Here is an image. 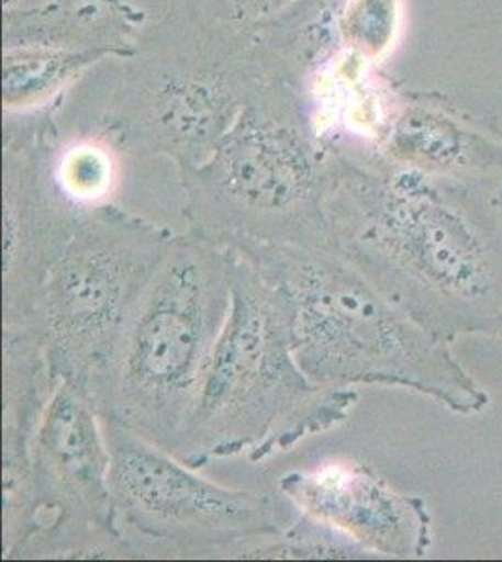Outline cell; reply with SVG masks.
<instances>
[{
    "label": "cell",
    "mask_w": 502,
    "mask_h": 562,
    "mask_svg": "<svg viewBox=\"0 0 502 562\" xmlns=\"http://www.w3.org/2000/svg\"><path fill=\"white\" fill-rule=\"evenodd\" d=\"M326 153L305 83L270 74L209 160L178 171L188 231L244 254L328 248Z\"/></svg>",
    "instance_id": "4"
},
{
    "label": "cell",
    "mask_w": 502,
    "mask_h": 562,
    "mask_svg": "<svg viewBox=\"0 0 502 562\" xmlns=\"http://www.w3.org/2000/svg\"><path fill=\"white\" fill-rule=\"evenodd\" d=\"M280 492L302 516L336 530L368 553L424 557L432 546V518L424 501L388 486L369 467L326 461L280 479Z\"/></svg>",
    "instance_id": "11"
},
{
    "label": "cell",
    "mask_w": 502,
    "mask_h": 562,
    "mask_svg": "<svg viewBox=\"0 0 502 562\" xmlns=\"http://www.w3.org/2000/svg\"><path fill=\"white\" fill-rule=\"evenodd\" d=\"M326 217L331 248L427 333L502 338V184L328 143Z\"/></svg>",
    "instance_id": "1"
},
{
    "label": "cell",
    "mask_w": 502,
    "mask_h": 562,
    "mask_svg": "<svg viewBox=\"0 0 502 562\" xmlns=\"http://www.w3.org/2000/svg\"><path fill=\"white\" fill-rule=\"evenodd\" d=\"M109 60L100 53L63 45H2L4 121H47L64 97L92 68Z\"/></svg>",
    "instance_id": "13"
},
{
    "label": "cell",
    "mask_w": 502,
    "mask_h": 562,
    "mask_svg": "<svg viewBox=\"0 0 502 562\" xmlns=\"http://www.w3.org/2000/svg\"><path fill=\"white\" fill-rule=\"evenodd\" d=\"M283 74L254 29L180 0L126 57L96 66L53 111L60 140H89L178 171L216 150L257 85Z\"/></svg>",
    "instance_id": "2"
},
{
    "label": "cell",
    "mask_w": 502,
    "mask_h": 562,
    "mask_svg": "<svg viewBox=\"0 0 502 562\" xmlns=\"http://www.w3.org/2000/svg\"><path fill=\"white\" fill-rule=\"evenodd\" d=\"M47 0H4V12H15V10H26V8L40 7Z\"/></svg>",
    "instance_id": "17"
},
{
    "label": "cell",
    "mask_w": 502,
    "mask_h": 562,
    "mask_svg": "<svg viewBox=\"0 0 502 562\" xmlns=\"http://www.w3.org/2000/svg\"><path fill=\"white\" fill-rule=\"evenodd\" d=\"M207 12L236 26L257 29L286 18L312 0H196Z\"/></svg>",
    "instance_id": "15"
},
{
    "label": "cell",
    "mask_w": 502,
    "mask_h": 562,
    "mask_svg": "<svg viewBox=\"0 0 502 562\" xmlns=\"http://www.w3.org/2000/svg\"><path fill=\"white\" fill-rule=\"evenodd\" d=\"M246 256L283 289L294 358L315 383L400 386L459 415L486 409L490 397L454 358L450 344L403 314L336 249L286 246Z\"/></svg>",
    "instance_id": "5"
},
{
    "label": "cell",
    "mask_w": 502,
    "mask_h": 562,
    "mask_svg": "<svg viewBox=\"0 0 502 562\" xmlns=\"http://www.w3.org/2000/svg\"><path fill=\"white\" fill-rule=\"evenodd\" d=\"M135 2H140L143 7H147L148 10H153L154 13L161 15V13L167 12L169 8L175 7L180 0H135Z\"/></svg>",
    "instance_id": "16"
},
{
    "label": "cell",
    "mask_w": 502,
    "mask_h": 562,
    "mask_svg": "<svg viewBox=\"0 0 502 562\" xmlns=\"http://www.w3.org/2000/svg\"><path fill=\"white\" fill-rule=\"evenodd\" d=\"M49 122L2 124V328H23L47 270L87 206L66 192Z\"/></svg>",
    "instance_id": "10"
},
{
    "label": "cell",
    "mask_w": 502,
    "mask_h": 562,
    "mask_svg": "<svg viewBox=\"0 0 502 562\" xmlns=\"http://www.w3.org/2000/svg\"><path fill=\"white\" fill-rule=\"evenodd\" d=\"M230 249V248H227ZM231 312L204 379L198 409L178 442L186 465L233 456L259 463L347 420L353 386L319 384L293 351L291 307L280 283L230 249Z\"/></svg>",
    "instance_id": "3"
},
{
    "label": "cell",
    "mask_w": 502,
    "mask_h": 562,
    "mask_svg": "<svg viewBox=\"0 0 502 562\" xmlns=\"http://www.w3.org/2000/svg\"><path fill=\"white\" fill-rule=\"evenodd\" d=\"M384 90L373 145L382 160L440 179L502 184V130L435 90Z\"/></svg>",
    "instance_id": "12"
},
{
    "label": "cell",
    "mask_w": 502,
    "mask_h": 562,
    "mask_svg": "<svg viewBox=\"0 0 502 562\" xmlns=\"http://www.w3.org/2000/svg\"><path fill=\"white\" fill-rule=\"evenodd\" d=\"M38 529L18 559L135 557L116 525L102 416L81 390L57 383L32 434Z\"/></svg>",
    "instance_id": "9"
},
{
    "label": "cell",
    "mask_w": 502,
    "mask_h": 562,
    "mask_svg": "<svg viewBox=\"0 0 502 562\" xmlns=\"http://www.w3.org/2000/svg\"><path fill=\"white\" fill-rule=\"evenodd\" d=\"M401 0H344L336 21L339 49L356 68L379 65L400 31Z\"/></svg>",
    "instance_id": "14"
},
{
    "label": "cell",
    "mask_w": 502,
    "mask_h": 562,
    "mask_svg": "<svg viewBox=\"0 0 502 562\" xmlns=\"http://www.w3.org/2000/svg\"><path fill=\"white\" fill-rule=\"evenodd\" d=\"M172 237L166 227L115 205L85 209L23 326L38 338L55 384H71L94 403Z\"/></svg>",
    "instance_id": "7"
},
{
    "label": "cell",
    "mask_w": 502,
    "mask_h": 562,
    "mask_svg": "<svg viewBox=\"0 0 502 562\" xmlns=\"http://www.w3.org/2000/svg\"><path fill=\"white\" fill-rule=\"evenodd\" d=\"M103 431L116 525L135 557L246 559L255 546L286 530L261 493L210 482L111 422H103Z\"/></svg>",
    "instance_id": "8"
},
{
    "label": "cell",
    "mask_w": 502,
    "mask_h": 562,
    "mask_svg": "<svg viewBox=\"0 0 502 562\" xmlns=\"http://www.w3.org/2000/svg\"><path fill=\"white\" fill-rule=\"evenodd\" d=\"M230 312V249L175 235L96 392L102 420L175 454Z\"/></svg>",
    "instance_id": "6"
}]
</instances>
